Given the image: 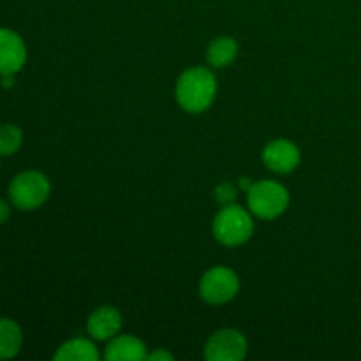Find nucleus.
<instances>
[{
    "instance_id": "18",
    "label": "nucleus",
    "mask_w": 361,
    "mask_h": 361,
    "mask_svg": "<svg viewBox=\"0 0 361 361\" xmlns=\"http://www.w3.org/2000/svg\"><path fill=\"white\" fill-rule=\"evenodd\" d=\"M0 83H2V87L11 88L14 85V74H2V81Z\"/></svg>"
},
{
    "instance_id": "11",
    "label": "nucleus",
    "mask_w": 361,
    "mask_h": 361,
    "mask_svg": "<svg viewBox=\"0 0 361 361\" xmlns=\"http://www.w3.org/2000/svg\"><path fill=\"white\" fill-rule=\"evenodd\" d=\"M53 358L56 361H97L99 351L87 338H73L60 345Z\"/></svg>"
},
{
    "instance_id": "12",
    "label": "nucleus",
    "mask_w": 361,
    "mask_h": 361,
    "mask_svg": "<svg viewBox=\"0 0 361 361\" xmlns=\"http://www.w3.org/2000/svg\"><path fill=\"white\" fill-rule=\"evenodd\" d=\"M23 344V334L18 323L9 317L0 319V360H9L20 353Z\"/></svg>"
},
{
    "instance_id": "5",
    "label": "nucleus",
    "mask_w": 361,
    "mask_h": 361,
    "mask_svg": "<svg viewBox=\"0 0 361 361\" xmlns=\"http://www.w3.org/2000/svg\"><path fill=\"white\" fill-rule=\"evenodd\" d=\"M238 275L226 267H215L201 277L200 295L210 305H224L238 295Z\"/></svg>"
},
{
    "instance_id": "3",
    "label": "nucleus",
    "mask_w": 361,
    "mask_h": 361,
    "mask_svg": "<svg viewBox=\"0 0 361 361\" xmlns=\"http://www.w3.org/2000/svg\"><path fill=\"white\" fill-rule=\"evenodd\" d=\"M247 203H249V210L256 217L271 221L288 210L289 192L279 182L263 180V182L252 183V187L247 190Z\"/></svg>"
},
{
    "instance_id": "15",
    "label": "nucleus",
    "mask_w": 361,
    "mask_h": 361,
    "mask_svg": "<svg viewBox=\"0 0 361 361\" xmlns=\"http://www.w3.org/2000/svg\"><path fill=\"white\" fill-rule=\"evenodd\" d=\"M215 197H217V201L222 207H228V204L235 203L236 189L228 182L221 183V185H217V189H215Z\"/></svg>"
},
{
    "instance_id": "13",
    "label": "nucleus",
    "mask_w": 361,
    "mask_h": 361,
    "mask_svg": "<svg viewBox=\"0 0 361 361\" xmlns=\"http://www.w3.org/2000/svg\"><path fill=\"white\" fill-rule=\"evenodd\" d=\"M238 55V44L233 37H217L207 51V60L212 67H228Z\"/></svg>"
},
{
    "instance_id": "6",
    "label": "nucleus",
    "mask_w": 361,
    "mask_h": 361,
    "mask_svg": "<svg viewBox=\"0 0 361 361\" xmlns=\"http://www.w3.org/2000/svg\"><path fill=\"white\" fill-rule=\"evenodd\" d=\"M245 355L247 338L231 328L215 331L204 345V358L208 361H240Z\"/></svg>"
},
{
    "instance_id": "2",
    "label": "nucleus",
    "mask_w": 361,
    "mask_h": 361,
    "mask_svg": "<svg viewBox=\"0 0 361 361\" xmlns=\"http://www.w3.org/2000/svg\"><path fill=\"white\" fill-rule=\"evenodd\" d=\"M254 233V221L245 208L228 204L214 219V236L226 247H238L249 242Z\"/></svg>"
},
{
    "instance_id": "16",
    "label": "nucleus",
    "mask_w": 361,
    "mask_h": 361,
    "mask_svg": "<svg viewBox=\"0 0 361 361\" xmlns=\"http://www.w3.org/2000/svg\"><path fill=\"white\" fill-rule=\"evenodd\" d=\"M147 360L150 361H173V355H169L164 349H157L152 355H147Z\"/></svg>"
},
{
    "instance_id": "19",
    "label": "nucleus",
    "mask_w": 361,
    "mask_h": 361,
    "mask_svg": "<svg viewBox=\"0 0 361 361\" xmlns=\"http://www.w3.org/2000/svg\"><path fill=\"white\" fill-rule=\"evenodd\" d=\"M240 187H242V189L247 192V190H249L250 187H252V182H250V180L247 178V176H243V178L240 180Z\"/></svg>"
},
{
    "instance_id": "17",
    "label": "nucleus",
    "mask_w": 361,
    "mask_h": 361,
    "mask_svg": "<svg viewBox=\"0 0 361 361\" xmlns=\"http://www.w3.org/2000/svg\"><path fill=\"white\" fill-rule=\"evenodd\" d=\"M9 215H11L9 204H7L6 201L0 200V224H4V222H7V219H9Z\"/></svg>"
},
{
    "instance_id": "7",
    "label": "nucleus",
    "mask_w": 361,
    "mask_h": 361,
    "mask_svg": "<svg viewBox=\"0 0 361 361\" xmlns=\"http://www.w3.org/2000/svg\"><path fill=\"white\" fill-rule=\"evenodd\" d=\"M27 62V46L20 34L0 28V74H16Z\"/></svg>"
},
{
    "instance_id": "8",
    "label": "nucleus",
    "mask_w": 361,
    "mask_h": 361,
    "mask_svg": "<svg viewBox=\"0 0 361 361\" xmlns=\"http://www.w3.org/2000/svg\"><path fill=\"white\" fill-rule=\"evenodd\" d=\"M302 155L298 147L289 140H275L263 150V162L274 173H291L298 168Z\"/></svg>"
},
{
    "instance_id": "14",
    "label": "nucleus",
    "mask_w": 361,
    "mask_h": 361,
    "mask_svg": "<svg viewBox=\"0 0 361 361\" xmlns=\"http://www.w3.org/2000/svg\"><path fill=\"white\" fill-rule=\"evenodd\" d=\"M21 143H23V133H21L20 127L13 126V123L0 126V155L2 157L16 154Z\"/></svg>"
},
{
    "instance_id": "9",
    "label": "nucleus",
    "mask_w": 361,
    "mask_h": 361,
    "mask_svg": "<svg viewBox=\"0 0 361 361\" xmlns=\"http://www.w3.org/2000/svg\"><path fill=\"white\" fill-rule=\"evenodd\" d=\"M122 330V314L111 305L95 309L87 323V331L94 341H109Z\"/></svg>"
},
{
    "instance_id": "1",
    "label": "nucleus",
    "mask_w": 361,
    "mask_h": 361,
    "mask_svg": "<svg viewBox=\"0 0 361 361\" xmlns=\"http://www.w3.org/2000/svg\"><path fill=\"white\" fill-rule=\"evenodd\" d=\"M176 101L185 111L203 113L214 102L217 94V81L207 67L187 69L176 81Z\"/></svg>"
},
{
    "instance_id": "4",
    "label": "nucleus",
    "mask_w": 361,
    "mask_h": 361,
    "mask_svg": "<svg viewBox=\"0 0 361 361\" xmlns=\"http://www.w3.org/2000/svg\"><path fill=\"white\" fill-rule=\"evenodd\" d=\"M51 192L49 180L41 171H23L13 178L9 197L20 210H35L42 207Z\"/></svg>"
},
{
    "instance_id": "10",
    "label": "nucleus",
    "mask_w": 361,
    "mask_h": 361,
    "mask_svg": "<svg viewBox=\"0 0 361 361\" xmlns=\"http://www.w3.org/2000/svg\"><path fill=\"white\" fill-rule=\"evenodd\" d=\"M104 358L108 361H140L147 360V348L143 342L133 335H120L113 337L106 345Z\"/></svg>"
}]
</instances>
